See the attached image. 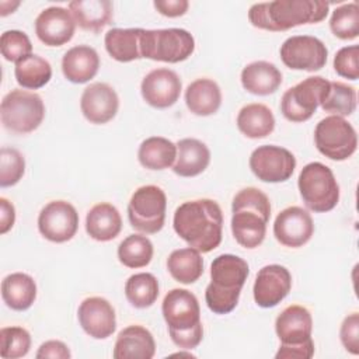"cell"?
<instances>
[{
  "instance_id": "c3c4849f",
  "label": "cell",
  "mask_w": 359,
  "mask_h": 359,
  "mask_svg": "<svg viewBox=\"0 0 359 359\" xmlns=\"http://www.w3.org/2000/svg\"><path fill=\"white\" fill-rule=\"evenodd\" d=\"M18 6H20V1H14V3H10V1H1V3H0V8H1L0 15H1V17H6L7 14L13 13Z\"/></svg>"
},
{
  "instance_id": "bcb514c9",
  "label": "cell",
  "mask_w": 359,
  "mask_h": 359,
  "mask_svg": "<svg viewBox=\"0 0 359 359\" xmlns=\"http://www.w3.org/2000/svg\"><path fill=\"white\" fill-rule=\"evenodd\" d=\"M153 4L160 14L170 18L184 15L189 7V3L187 0H156Z\"/></svg>"
},
{
  "instance_id": "8fae6325",
  "label": "cell",
  "mask_w": 359,
  "mask_h": 359,
  "mask_svg": "<svg viewBox=\"0 0 359 359\" xmlns=\"http://www.w3.org/2000/svg\"><path fill=\"white\" fill-rule=\"evenodd\" d=\"M317 150L335 161L349 158L358 147V136L353 126L342 116L330 115L321 119L314 129Z\"/></svg>"
},
{
  "instance_id": "8992f818",
  "label": "cell",
  "mask_w": 359,
  "mask_h": 359,
  "mask_svg": "<svg viewBox=\"0 0 359 359\" xmlns=\"http://www.w3.org/2000/svg\"><path fill=\"white\" fill-rule=\"evenodd\" d=\"M297 187L304 205L316 213L332 210L339 201V185L334 172L320 161H313L303 167Z\"/></svg>"
},
{
  "instance_id": "f1b7e54d",
  "label": "cell",
  "mask_w": 359,
  "mask_h": 359,
  "mask_svg": "<svg viewBox=\"0 0 359 359\" xmlns=\"http://www.w3.org/2000/svg\"><path fill=\"white\" fill-rule=\"evenodd\" d=\"M1 297L11 310H28L36 299V283L28 273H10L1 280Z\"/></svg>"
},
{
  "instance_id": "7dc6e473",
  "label": "cell",
  "mask_w": 359,
  "mask_h": 359,
  "mask_svg": "<svg viewBox=\"0 0 359 359\" xmlns=\"http://www.w3.org/2000/svg\"><path fill=\"white\" fill-rule=\"evenodd\" d=\"M15 222V209L14 205L6 199L0 198V233L6 234Z\"/></svg>"
},
{
  "instance_id": "83f0119b",
  "label": "cell",
  "mask_w": 359,
  "mask_h": 359,
  "mask_svg": "<svg viewBox=\"0 0 359 359\" xmlns=\"http://www.w3.org/2000/svg\"><path fill=\"white\" fill-rule=\"evenodd\" d=\"M69 11L81 29L93 32L111 24L114 17V7L108 0H74L69 3Z\"/></svg>"
},
{
  "instance_id": "4fadbf2b",
  "label": "cell",
  "mask_w": 359,
  "mask_h": 359,
  "mask_svg": "<svg viewBox=\"0 0 359 359\" xmlns=\"http://www.w3.org/2000/svg\"><path fill=\"white\" fill-rule=\"evenodd\" d=\"M250 168L264 182H283L292 177L296 168V158L285 147L264 144L251 153Z\"/></svg>"
},
{
  "instance_id": "5b68a950",
  "label": "cell",
  "mask_w": 359,
  "mask_h": 359,
  "mask_svg": "<svg viewBox=\"0 0 359 359\" xmlns=\"http://www.w3.org/2000/svg\"><path fill=\"white\" fill-rule=\"evenodd\" d=\"M171 341L182 349L196 348L203 338L201 307L196 296L187 289H171L161 304Z\"/></svg>"
},
{
  "instance_id": "ba28073f",
  "label": "cell",
  "mask_w": 359,
  "mask_h": 359,
  "mask_svg": "<svg viewBox=\"0 0 359 359\" xmlns=\"http://www.w3.org/2000/svg\"><path fill=\"white\" fill-rule=\"evenodd\" d=\"M0 116L6 129L24 135L39 128L45 116V105L36 93L15 88L3 97Z\"/></svg>"
},
{
  "instance_id": "7bdbcfd3",
  "label": "cell",
  "mask_w": 359,
  "mask_h": 359,
  "mask_svg": "<svg viewBox=\"0 0 359 359\" xmlns=\"http://www.w3.org/2000/svg\"><path fill=\"white\" fill-rule=\"evenodd\" d=\"M339 338L349 353H359V314L356 311L344 318L339 330Z\"/></svg>"
},
{
  "instance_id": "5bb4252c",
  "label": "cell",
  "mask_w": 359,
  "mask_h": 359,
  "mask_svg": "<svg viewBox=\"0 0 359 359\" xmlns=\"http://www.w3.org/2000/svg\"><path fill=\"white\" fill-rule=\"evenodd\" d=\"M77 229L79 213L67 201H52L39 212L38 230L52 243H66L72 240Z\"/></svg>"
},
{
  "instance_id": "d6986e66",
  "label": "cell",
  "mask_w": 359,
  "mask_h": 359,
  "mask_svg": "<svg viewBox=\"0 0 359 359\" xmlns=\"http://www.w3.org/2000/svg\"><path fill=\"white\" fill-rule=\"evenodd\" d=\"M76 31V21L70 11L52 6L42 10L35 20V34L46 46H62L67 43Z\"/></svg>"
},
{
  "instance_id": "e575fe53",
  "label": "cell",
  "mask_w": 359,
  "mask_h": 359,
  "mask_svg": "<svg viewBox=\"0 0 359 359\" xmlns=\"http://www.w3.org/2000/svg\"><path fill=\"white\" fill-rule=\"evenodd\" d=\"M125 296L136 309L150 307L158 297V280L153 273L140 272L128 278Z\"/></svg>"
},
{
  "instance_id": "2e32d148",
  "label": "cell",
  "mask_w": 359,
  "mask_h": 359,
  "mask_svg": "<svg viewBox=\"0 0 359 359\" xmlns=\"http://www.w3.org/2000/svg\"><path fill=\"white\" fill-rule=\"evenodd\" d=\"M313 233L311 215L300 206H289L280 210L273 223V236L285 247H302L309 243Z\"/></svg>"
},
{
  "instance_id": "d6a6232c",
  "label": "cell",
  "mask_w": 359,
  "mask_h": 359,
  "mask_svg": "<svg viewBox=\"0 0 359 359\" xmlns=\"http://www.w3.org/2000/svg\"><path fill=\"white\" fill-rule=\"evenodd\" d=\"M177 144L161 136L144 139L137 151L139 163L147 170H164L174 164Z\"/></svg>"
},
{
  "instance_id": "ab89813d",
  "label": "cell",
  "mask_w": 359,
  "mask_h": 359,
  "mask_svg": "<svg viewBox=\"0 0 359 359\" xmlns=\"http://www.w3.org/2000/svg\"><path fill=\"white\" fill-rule=\"evenodd\" d=\"M25 172L24 156L13 147H1L0 150V187L15 185Z\"/></svg>"
},
{
  "instance_id": "3957f363",
  "label": "cell",
  "mask_w": 359,
  "mask_h": 359,
  "mask_svg": "<svg viewBox=\"0 0 359 359\" xmlns=\"http://www.w3.org/2000/svg\"><path fill=\"white\" fill-rule=\"evenodd\" d=\"M231 212V233L236 241L250 250L261 245L271 217L269 198L258 188H243L233 199Z\"/></svg>"
},
{
  "instance_id": "7c38bea8",
  "label": "cell",
  "mask_w": 359,
  "mask_h": 359,
  "mask_svg": "<svg viewBox=\"0 0 359 359\" xmlns=\"http://www.w3.org/2000/svg\"><path fill=\"white\" fill-rule=\"evenodd\" d=\"M280 59L292 70L317 72L327 63L324 42L311 35H293L280 46Z\"/></svg>"
},
{
  "instance_id": "52a82bcc",
  "label": "cell",
  "mask_w": 359,
  "mask_h": 359,
  "mask_svg": "<svg viewBox=\"0 0 359 359\" xmlns=\"http://www.w3.org/2000/svg\"><path fill=\"white\" fill-rule=\"evenodd\" d=\"M195 50V39L192 34L182 28L143 29L140 36L142 57L180 63L187 60Z\"/></svg>"
},
{
  "instance_id": "b9f144b4",
  "label": "cell",
  "mask_w": 359,
  "mask_h": 359,
  "mask_svg": "<svg viewBox=\"0 0 359 359\" xmlns=\"http://www.w3.org/2000/svg\"><path fill=\"white\" fill-rule=\"evenodd\" d=\"M334 70L338 76L348 80L359 79V46L351 45L341 48L334 57Z\"/></svg>"
},
{
  "instance_id": "d4e9b609",
  "label": "cell",
  "mask_w": 359,
  "mask_h": 359,
  "mask_svg": "<svg viewBox=\"0 0 359 359\" xmlns=\"http://www.w3.org/2000/svg\"><path fill=\"white\" fill-rule=\"evenodd\" d=\"M240 79L244 90L254 95L273 94L282 84L280 70L266 60L248 63L243 69Z\"/></svg>"
},
{
  "instance_id": "d590c367",
  "label": "cell",
  "mask_w": 359,
  "mask_h": 359,
  "mask_svg": "<svg viewBox=\"0 0 359 359\" xmlns=\"http://www.w3.org/2000/svg\"><path fill=\"white\" fill-rule=\"evenodd\" d=\"M153 244L142 234H130L118 245V259L128 268H143L153 258Z\"/></svg>"
},
{
  "instance_id": "e0dca14e",
  "label": "cell",
  "mask_w": 359,
  "mask_h": 359,
  "mask_svg": "<svg viewBox=\"0 0 359 359\" xmlns=\"http://www.w3.org/2000/svg\"><path fill=\"white\" fill-rule=\"evenodd\" d=\"M181 80L178 74L165 67L149 72L140 84L143 100L153 108L164 109L174 105L181 94Z\"/></svg>"
},
{
  "instance_id": "ac0fdd59",
  "label": "cell",
  "mask_w": 359,
  "mask_h": 359,
  "mask_svg": "<svg viewBox=\"0 0 359 359\" xmlns=\"http://www.w3.org/2000/svg\"><path fill=\"white\" fill-rule=\"evenodd\" d=\"M81 328L94 339H105L115 332L116 316L112 304L100 296L84 299L77 310Z\"/></svg>"
},
{
  "instance_id": "6da1fadb",
  "label": "cell",
  "mask_w": 359,
  "mask_h": 359,
  "mask_svg": "<svg viewBox=\"0 0 359 359\" xmlns=\"http://www.w3.org/2000/svg\"><path fill=\"white\" fill-rule=\"evenodd\" d=\"M172 226L189 247L205 254L222 243L223 213L213 199L187 201L175 209Z\"/></svg>"
},
{
  "instance_id": "f35d334b",
  "label": "cell",
  "mask_w": 359,
  "mask_h": 359,
  "mask_svg": "<svg viewBox=\"0 0 359 359\" xmlns=\"http://www.w3.org/2000/svg\"><path fill=\"white\" fill-rule=\"evenodd\" d=\"M31 335L22 327H3L0 330V355L4 359L22 358L29 352Z\"/></svg>"
},
{
  "instance_id": "ee69618b",
  "label": "cell",
  "mask_w": 359,
  "mask_h": 359,
  "mask_svg": "<svg viewBox=\"0 0 359 359\" xmlns=\"http://www.w3.org/2000/svg\"><path fill=\"white\" fill-rule=\"evenodd\" d=\"M314 355L313 339L302 345H282L275 353L276 359H310Z\"/></svg>"
},
{
  "instance_id": "603a6c76",
  "label": "cell",
  "mask_w": 359,
  "mask_h": 359,
  "mask_svg": "<svg viewBox=\"0 0 359 359\" xmlns=\"http://www.w3.org/2000/svg\"><path fill=\"white\" fill-rule=\"evenodd\" d=\"M100 56L97 50L88 45H77L70 48L62 57L63 76L76 84L90 81L98 72Z\"/></svg>"
},
{
  "instance_id": "277c9868",
  "label": "cell",
  "mask_w": 359,
  "mask_h": 359,
  "mask_svg": "<svg viewBox=\"0 0 359 359\" xmlns=\"http://www.w3.org/2000/svg\"><path fill=\"white\" fill-rule=\"evenodd\" d=\"M248 273V264L243 258L233 254L216 257L210 264V283L205 292L209 310L215 314L233 311L238 303Z\"/></svg>"
},
{
  "instance_id": "44dd1931",
  "label": "cell",
  "mask_w": 359,
  "mask_h": 359,
  "mask_svg": "<svg viewBox=\"0 0 359 359\" xmlns=\"http://www.w3.org/2000/svg\"><path fill=\"white\" fill-rule=\"evenodd\" d=\"M311 314L299 304L287 306L275 320V331L282 345H302L311 341Z\"/></svg>"
},
{
  "instance_id": "30bf717a",
  "label": "cell",
  "mask_w": 359,
  "mask_h": 359,
  "mask_svg": "<svg viewBox=\"0 0 359 359\" xmlns=\"http://www.w3.org/2000/svg\"><path fill=\"white\" fill-rule=\"evenodd\" d=\"M330 88V81L311 76L287 88L280 100V112L290 122H304L313 116Z\"/></svg>"
},
{
  "instance_id": "60d3db41",
  "label": "cell",
  "mask_w": 359,
  "mask_h": 359,
  "mask_svg": "<svg viewBox=\"0 0 359 359\" xmlns=\"http://www.w3.org/2000/svg\"><path fill=\"white\" fill-rule=\"evenodd\" d=\"M0 49L6 60L17 63L31 55L32 43L25 32L18 29H8L1 34Z\"/></svg>"
},
{
  "instance_id": "f546056e",
  "label": "cell",
  "mask_w": 359,
  "mask_h": 359,
  "mask_svg": "<svg viewBox=\"0 0 359 359\" xmlns=\"http://www.w3.org/2000/svg\"><path fill=\"white\" fill-rule=\"evenodd\" d=\"M143 28H112L105 34L104 43L109 56L126 63L140 59V36Z\"/></svg>"
},
{
  "instance_id": "9a60e30c",
  "label": "cell",
  "mask_w": 359,
  "mask_h": 359,
  "mask_svg": "<svg viewBox=\"0 0 359 359\" xmlns=\"http://www.w3.org/2000/svg\"><path fill=\"white\" fill-rule=\"evenodd\" d=\"M292 289V275L287 268L278 264L262 266L254 282L255 303L262 309L278 306Z\"/></svg>"
},
{
  "instance_id": "1f68e13d",
  "label": "cell",
  "mask_w": 359,
  "mask_h": 359,
  "mask_svg": "<svg viewBox=\"0 0 359 359\" xmlns=\"http://www.w3.org/2000/svg\"><path fill=\"white\" fill-rule=\"evenodd\" d=\"M170 275L180 283L191 285L203 273V259L201 252L192 247L174 250L167 258Z\"/></svg>"
},
{
  "instance_id": "9c48e42d",
  "label": "cell",
  "mask_w": 359,
  "mask_h": 359,
  "mask_svg": "<svg viewBox=\"0 0 359 359\" xmlns=\"http://www.w3.org/2000/svg\"><path fill=\"white\" fill-rule=\"evenodd\" d=\"M167 196L157 185L139 187L128 203L130 226L144 234L158 233L165 220Z\"/></svg>"
},
{
  "instance_id": "8d00e7d4",
  "label": "cell",
  "mask_w": 359,
  "mask_h": 359,
  "mask_svg": "<svg viewBox=\"0 0 359 359\" xmlns=\"http://www.w3.org/2000/svg\"><path fill=\"white\" fill-rule=\"evenodd\" d=\"M321 108L337 116H348L356 109V90L342 81H330V88Z\"/></svg>"
},
{
  "instance_id": "cb8c5ba5",
  "label": "cell",
  "mask_w": 359,
  "mask_h": 359,
  "mask_svg": "<svg viewBox=\"0 0 359 359\" xmlns=\"http://www.w3.org/2000/svg\"><path fill=\"white\" fill-rule=\"evenodd\" d=\"M210 161L208 146L194 137L181 139L177 143V157L172 171L180 177H196L203 172Z\"/></svg>"
},
{
  "instance_id": "836d02e7",
  "label": "cell",
  "mask_w": 359,
  "mask_h": 359,
  "mask_svg": "<svg viewBox=\"0 0 359 359\" xmlns=\"http://www.w3.org/2000/svg\"><path fill=\"white\" fill-rule=\"evenodd\" d=\"M14 74L17 83L22 88L36 90L49 83L52 77V66L42 56L31 53L15 63Z\"/></svg>"
},
{
  "instance_id": "ffe728a7",
  "label": "cell",
  "mask_w": 359,
  "mask_h": 359,
  "mask_svg": "<svg viewBox=\"0 0 359 359\" xmlns=\"http://www.w3.org/2000/svg\"><path fill=\"white\" fill-rule=\"evenodd\" d=\"M119 108L116 91L107 83H93L84 88L80 109L84 118L95 125H102L115 118Z\"/></svg>"
},
{
  "instance_id": "484cf974",
  "label": "cell",
  "mask_w": 359,
  "mask_h": 359,
  "mask_svg": "<svg viewBox=\"0 0 359 359\" xmlns=\"http://www.w3.org/2000/svg\"><path fill=\"white\" fill-rule=\"evenodd\" d=\"M122 230V217L119 210L108 203L94 205L86 216V231L97 241H111Z\"/></svg>"
},
{
  "instance_id": "f6af8a7d",
  "label": "cell",
  "mask_w": 359,
  "mask_h": 359,
  "mask_svg": "<svg viewBox=\"0 0 359 359\" xmlns=\"http://www.w3.org/2000/svg\"><path fill=\"white\" fill-rule=\"evenodd\" d=\"M38 359L41 358H53V359H69L72 358V353L67 348V345L62 341H57V339H50V341H46L43 342L36 355H35Z\"/></svg>"
},
{
  "instance_id": "4316f807",
  "label": "cell",
  "mask_w": 359,
  "mask_h": 359,
  "mask_svg": "<svg viewBox=\"0 0 359 359\" xmlns=\"http://www.w3.org/2000/svg\"><path fill=\"white\" fill-rule=\"evenodd\" d=\"M185 104L198 116H209L222 105V91L212 79H196L185 90Z\"/></svg>"
},
{
  "instance_id": "7a4b0ae2",
  "label": "cell",
  "mask_w": 359,
  "mask_h": 359,
  "mask_svg": "<svg viewBox=\"0 0 359 359\" xmlns=\"http://www.w3.org/2000/svg\"><path fill=\"white\" fill-rule=\"evenodd\" d=\"M328 11L330 3L321 0H275L252 4L248 20L255 28L279 32L304 24H317Z\"/></svg>"
},
{
  "instance_id": "74e56055",
  "label": "cell",
  "mask_w": 359,
  "mask_h": 359,
  "mask_svg": "<svg viewBox=\"0 0 359 359\" xmlns=\"http://www.w3.org/2000/svg\"><path fill=\"white\" fill-rule=\"evenodd\" d=\"M331 32L344 41H351L359 35V6L356 1L342 4L332 11L330 18Z\"/></svg>"
},
{
  "instance_id": "7402d4cb",
  "label": "cell",
  "mask_w": 359,
  "mask_h": 359,
  "mask_svg": "<svg viewBox=\"0 0 359 359\" xmlns=\"http://www.w3.org/2000/svg\"><path fill=\"white\" fill-rule=\"evenodd\" d=\"M156 353V342L151 332L139 325H128L123 328L115 341V359H151Z\"/></svg>"
},
{
  "instance_id": "4dcf8cb0",
  "label": "cell",
  "mask_w": 359,
  "mask_h": 359,
  "mask_svg": "<svg viewBox=\"0 0 359 359\" xmlns=\"http://www.w3.org/2000/svg\"><path fill=\"white\" fill-rule=\"evenodd\" d=\"M238 130L250 139H261L275 129V116L265 104H247L237 115Z\"/></svg>"
}]
</instances>
